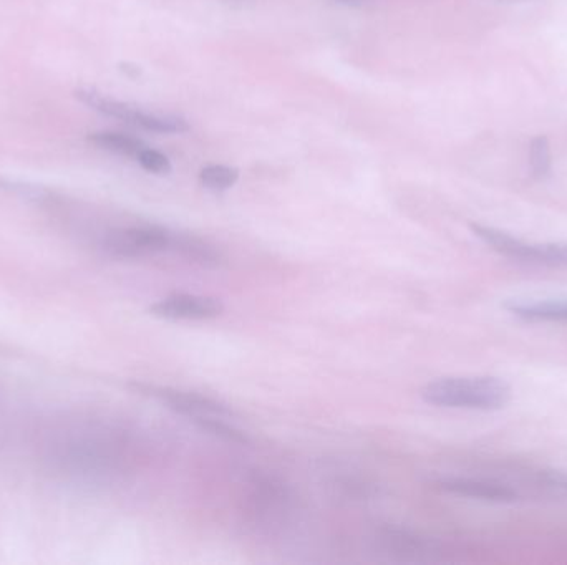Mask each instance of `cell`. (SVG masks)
Returning a JSON list of instances; mask_svg holds the SVG:
<instances>
[{"label":"cell","mask_w":567,"mask_h":565,"mask_svg":"<svg viewBox=\"0 0 567 565\" xmlns=\"http://www.w3.org/2000/svg\"><path fill=\"white\" fill-rule=\"evenodd\" d=\"M422 398L445 408L500 410L511 400V388L495 377L438 378L423 387Z\"/></svg>","instance_id":"6da1fadb"},{"label":"cell","mask_w":567,"mask_h":565,"mask_svg":"<svg viewBox=\"0 0 567 565\" xmlns=\"http://www.w3.org/2000/svg\"><path fill=\"white\" fill-rule=\"evenodd\" d=\"M75 97L87 107L103 115L112 116V118L125 121L128 125L138 126L146 131H153V133H186L189 131L188 121L181 116L143 112L140 108L131 107L128 103L107 97L92 88H80L75 92Z\"/></svg>","instance_id":"7a4b0ae2"},{"label":"cell","mask_w":567,"mask_h":565,"mask_svg":"<svg viewBox=\"0 0 567 565\" xmlns=\"http://www.w3.org/2000/svg\"><path fill=\"white\" fill-rule=\"evenodd\" d=\"M105 251L115 257L136 259L168 251L173 234L161 226H133L112 231L105 237Z\"/></svg>","instance_id":"3957f363"},{"label":"cell","mask_w":567,"mask_h":565,"mask_svg":"<svg viewBox=\"0 0 567 565\" xmlns=\"http://www.w3.org/2000/svg\"><path fill=\"white\" fill-rule=\"evenodd\" d=\"M223 312V302L211 295L173 294L150 307L151 315L166 320H211Z\"/></svg>","instance_id":"277c9868"},{"label":"cell","mask_w":567,"mask_h":565,"mask_svg":"<svg viewBox=\"0 0 567 565\" xmlns=\"http://www.w3.org/2000/svg\"><path fill=\"white\" fill-rule=\"evenodd\" d=\"M140 392L155 396L166 405L178 411L181 415L188 416L191 420L198 418H223V416H233V411L228 406L219 401L208 398V396L198 395V393L181 392L173 388L150 387V385H140Z\"/></svg>","instance_id":"5b68a950"},{"label":"cell","mask_w":567,"mask_h":565,"mask_svg":"<svg viewBox=\"0 0 567 565\" xmlns=\"http://www.w3.org/2000/svg\"><path fill=\"white\" fill-rule=\"evenodd\" d=\"M438 486L446 493L456 494V496L496 501V503H511L518 498L516 493L506 486L475 481V479H445V481H440Z\"/></svg>","instance_id":"8992f818"},{"label":"cell","mask_w":567,"mask_h":565,"mask_svg":"<svg viewBox=\"0 0 567 565\" xmlns=\"http://www.w3.org/2000/svg\"><path fill=\"white\" fill-rule=\"evenodd\" d=\"M471 231L480 237L481 241L488 244L491 249L500 252L503 256L518 259V261L533 262L534 246L519 241L516 237L509 236L506 232L498 231L495 227L481 226V224H470Z\"/></svg>","instance_id":"52a82bcc"},{"label":"cell","mask_w":567,"mask_h":565,"mask_svg":"<svg viewBox=\"0 0 567 565\" xmlns=\"http://www.w3.org/2000/svg\"><path fill=\"white\" fill-rule=\"evenodd\" d=\"M511 314L528 320H567V300L511 302L504 305Z\"/></svg>","instance_id":"ba28073f"},{"label":"cell","mask_w":567,"mask_h":565,"mask_svg":"<svg viewBox=\"0 0 567 565\" xmlns=\"http://www.w3.org/2000/svg\"><path fill=\"white\" fill-rule=\"evenodd\" d=\"M171 249L180 252L189 261L196 262L199 266L216 267L221 264V254L213 246L199 241L196 237L173 236Z\"/></svg>","instance_id":"9c48e42d"},{"label":"cell","mask_w":567,"mask_h":565,"mask_svg":"<svg viewBox=\"0 0 567 565\" xmlns=\"http://www.w3.org/2000/svg\"><path fill=\"white\" fill-rule=\"evenodd\" d=\"M88 141L100 150L112 151L118 155L138 156L141 151L148 148L143 141L135 136L115 133V131H98L88 136Z\"/></svg>","instance_id":"30bf717a"},{"label":"cell","mask_w":567,"mask_h":565,"mask_svg":"<svg viewBox=\"0 0 567 565\" xmlns=\"http://www.w3.org/2000/svg\"><path fill=\"white\" fill-rule=\"evenodd\" d=\"M239 171L231 166L211 165L206 166L199 173V181L204 188L213 189V191H224V189L233 188L238 183Z\"/></svg>","instance_id":"8fae6325"},{"label":"cell","mask_w":567,"mask_h":565,"mask_svg":"<svg viewBox=\"0 0 567 565\" xmlns=\"http://www.w3.org/2000/svg\"><path fill=\"white\" fill-rule=\"evenodd\" d=\"M529 166L534 178L543 179L551 171V145L546 136H536L529 145Z\"/></svg>","instance_id":"7c38bea8"},{"label":"cell","mask_w":567,"mask_h":565,"mask_svg":"<svg viewBox=\"0 0 567 565\" xmlns=\"http://www.w3.org/2000/svg\"><path fill=\"white\" fill-rule=\"evenodd\" d=\"M193 421L196 425L201 426L203 430L209 431V433H213V435L219 436L223 440L231 441V443H241V445L249 443L248 436L236 430L233 426H229L228 423H224L221 418H198V420Z\"/></svg>","instance_id":"4fadbf2b"},{"label":"cell","mask_w":567,"mask_h":565,"mask_svg":"<svg viewBox=\"0 0 567 565\" xmlns=\"http://www.w3.org/2000/svg\"><path fill=\"white\" fill-rule=\"evenodd\" d=\"M533 262L546 264V266L567 267V244H539L534 246Z\"/></svg>","instance_id":"5bb4252c"},{"label":"cell","mask_w":567,"mask_h":565,"mask_svg":"<svg viewBox=\"0 0 567 565\" xmlns=\"http://www.w3.org/2000/svg\"><path fill=\"white\" fill-rule=\"evenodd\" d=\"M136 158H138V163H140L143 170L150 171L153 174L171 173L170 160L160 151L145 148Z\"/></svg>","instance_id":"9a60e30c"},{"label":"cell","mask_w":567,"mask_h":565,"mask_svg":"<svg viewBox=\"0 0 567 565\" xmlns=\"http://www.w3.org/2000/svg\"><path fill=\"white\" fill-rule=\"evenodd\" d=\"M548 483L558 488L567 489V476L566 474H549Z\"/></svg>","instance_id":"2e32d148"},{"label":"cell","mask_w":567,"mask_h":565,"mask_svg":"<svg viewBox=\"0 0 567 565\" xmlns=\"http://www.w3.org/2000/svg\"><path fill=\"white\" fill-rule=\"evenodd\" d=\"M342 2L350 5H362L365 4V2H369V0H342Z\"/></svg>","instance_id":"e0dca14e"},{"label":"cell","mask_w":567,"mask_h":565,"mask_svg":"<svg viewBox=\"0 0 567 565\" xmlns=\"http://www.w3.org/2000/svg\"><path fill=\"white\" fill-rule=\"evenodd\" d=\"M501 2H526V0H501Z\"/></svg>","instance_id":"ac0fdd59"}]
</instances>
